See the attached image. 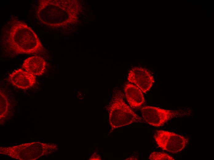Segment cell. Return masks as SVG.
Returning a JSON list of instances; mask_svg holds the SVG:
<instances>
[{"instance_id": "1", "label": "cell", "mask_w": 214, "mask_h": 160, "mask_svg": "<svg viewBox=\"0 0 214 160\" xmlns=\"http://www.w3.org/2000/svg\"><path fill=\"white\" fill-rule=\"evenodd\" d=\"M3 43L12 55L38 54L45 50L36 33L24 22L13 17L4 29Z\"/></svg>"}, {"instance_id": "2", "label": "cell", "mask_w": 214, "mask_h": 160, "mask_svg": "<svg viewBox=\"0 0 214 160\" xmlns=\"http://www.w3.org/2000/svg\"><path fill=\"white\" fill-rule=\"evenodd\" d=\"M70 2L40 0L36 13L40 22L53 27L63 26L70 20Z\"/></svg>"}, {"instance_id": "3", "label": "cell", "mask_w": 214, "mask_h": 160, "mask_svg": "<svg viewBox=\"0 0 214 160\" xmlns=\"http://www.w3.org/2000/svg\"><path fill=\"white\" fill-rule=\"evenodd\" d=\"M120 92L113 98L110 108L109 122L112 129L129 125L134 122H142L141 118L125 102Z\"/></svg>"}, {"instance_id": "4", "label": "cell", "mask_w": 214, "mask_h": 160, "mask_svg": "<svg viewBox=\"0 0 214 160\" xmlns=\"http://www.w3.org/2000/svg\"><path fill=\"white\" fill-rule=\"evenodd\" d=\"M141 111L145 122L156 127L163 126L172 118L189 115L192 112L191 110H168L149 106L142 107Z\"/></svg>"}, {"instance_id": "5", "label": "cell", "mask_w": 214, "mask_h": 160, "mask_svg": "<svg viewBox=\"0 0 214 160\" xmlns=\"http://www.w3.org/2000/svg\"><path fill=\"white\" fill-rule=\"evenodd\" d=\"M153 138L158 147L173 153L182 150L188 142V139L184 136L166 130L157 131Z\"/></svg>"}, {"instance_id": "6", "label": "cell", "mask_w": 214, "mask_h": 160, "mask_svg": "<svg viewBox=\"0 0 214 160\" xmlns=\"http://www.w3.org/2000/svg\"><path fill=\"white\" fill-rule=\"evenodd\" d=\"M127 80L134 84L143 93L149 91L154 82V78L150 72L141 67H135L130 70Z\"/></svg>"}, {"instance_id": "7", "label": "cell", "mask_w": 214, "mask_h": 160, "mask_svg": "<svg viewBox=\"0 0 214 160\" xmlns=\"http://www.w3.org/2000/svg\"><path fill=\"white\" fill-rule=\"evenodd\" d=\"M36 76L22 69L15 70L8 77V81L14 87L26 89L33 86L36 82Z\"/></svg>"}, {"instance_id": "8", "label": "cell", "mask_w": 214, "mask_h": 160, "mask_svg": "<svg viewBox=\"0 0 214 160\" xmlns=\"http://www.w3.org/2000/svg\"><path fill=\"white\" fill-rule=\"evenodd\" d=\"M46 66V62L42 57L34 56L24 60L22 69L35 76H40L44 73Z\"/></svg>"}, {"instance_id": "9", "label": "cell", "mask_w": 214, "mask_h": 160, "mask_svg": "<svg viewBox=\"0 0 214 160\" xmlns=\"http://www.w3.org/2000/svg\"><path fill=\"white\" fill-rule=\"evenodd\" d=\"M124 90L126 99L131 107L137 108L144 104L145 100L142 92L136 85L127 83Z\"/></svg>"}, {"instance_id": "10", "label": "cell", "mask_w": 214, "mask_h": 160, "mask_svg": "<svg viewBox=\"0 0 214 160\" xmlns=\"http://www.w3.org/2000/svg\"><path fill=\"white\" fill-rule=\"evenodd\" d=\"M0 115H6L9 109V103L6 95L0 90Z\"/></svg>"}, {"instance_id": "11", "label": "cell", "mask_w": 214, "mask_h": 160, "mask_svg": "<svg viewBox=\"0 0 214 160\" xmlns=\"http://www.w3.org/2000/svg\"><path fill=\"white\" fill-rule=\"evenodd\" d=\"M149 159L151 160H175L173 157L167 154L158 151L152 152L149 156Z\"/></svg>"}, {"instance_id": "12", "label": "cell", "mask_w": 214, "mask_h": 160, "mask_svg": "<svg viewBox=\"0 0 214 160\" xmlns=\"http://www.w3.org/2000/svg\"><path fill=\"white\" fill-rule=\"evenodd\" d=\"M136 159H136L135 158H132V157L129 158H128L127 159H126V160H136Z\"/></svg>"}]
</instances>
